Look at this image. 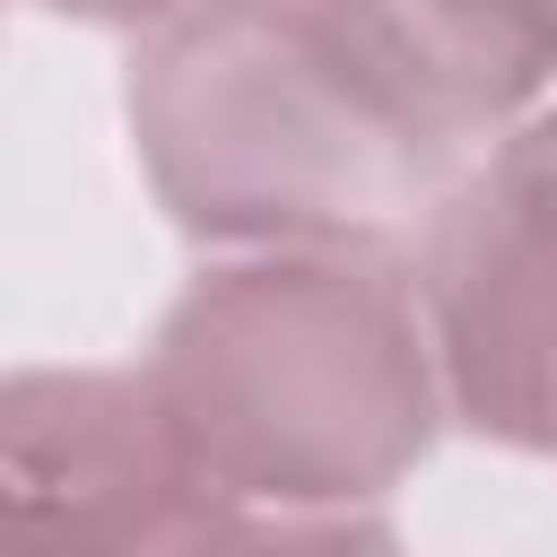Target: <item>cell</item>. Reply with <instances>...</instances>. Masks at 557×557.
<instances>
[{
  "label": "cell",
  "mask_w": 557,
  "mask_h": 557,
  "mask_svg": "<svg viewBox=\"0 0 557 557\" xmlns=\"http://www.w3.org/2000/svg\"><path fill=\"white\" fill-rule=\"evenodd\" d=\"M418 0H191L131 52L157 209L218 252L392 244L496 148Z\"/></svg>",
  "instance_id": "1"
},
{
  "label": "cell",
  "mask_w": 557,
  "mask_h": 557,
  "mask_svg": "<svg viewBox=\"0 0 557 557\" xmlns=\"http://www.w3.org/2000/svg\"><path fill=\"white\" fill-rule=\"evenodd\" d=\"M139 366L226 505H383L453 426L418 270L383 244L226 252L165 305Z\"/></svg>",
  "instance_id": "2"
},
{
  "label": "cell",
  "mask_w": 557,
  "mask_h": 557,
  "mask_svg": "<svg viewBox=\"0 0 557 557\" xmlns=\"http://www.w3.org/2000/svg\"><path fill=\"white\" fill-rule=\"evenodd\" d=\"M409 270L453 426L505 453H557V96L435 200Z\"/></svg>",
  "instance_id": "3"
},
{
  "label": "cell",
  "mask_w": 557,
  "mask_h": 557,
  "mask_svg": "<svg viewBox=\"0 0 557 557\" xmlns=\"http://www.w3.org/2000/svg\"><path fill=\"white\" fill-rule=\"evenodd\" d=\"M226 496L148 366H17L0 383V557H174Z\"/></svg>",
  "instance_id": "4"
},
{
  "label": "cell",
  "mask_w": 557,
  "mask_h": 557,
  "mask_svg": "<svg viewBox=\"0 0 557 557\" xmlns=\"http://www.w3.org/2000/svg\"><path fill=\"white\" fill-rule=\"evenodd\" d=\"M174 557H400V531L374 505L348 513H287V505H226Z\"/></svg>",
  "instance_id": "5"
},
{
  "label": "cell",
  "mask_w": 557,
  "mask_h": 557,
  "mask_svg": "<svg viewBox=\"0 0 557 557\" xmlns=\"http://www.w3.org/2000/svg\"><path fill=\"white\" fill-rule=\"evenodd\" d=\"M35 9L78 17V26H131V35H148V26H165V17L191 9V0H35Z\"/></svg>",
  "instance_id": "6"
}]
</instances>
